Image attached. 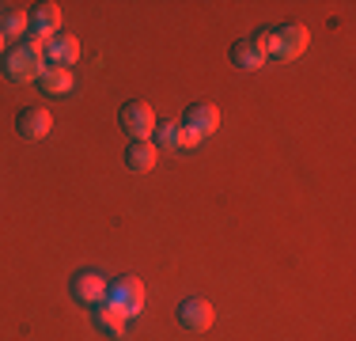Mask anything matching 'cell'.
<instances>
[{"mask_svg": "<svg viewBox=\"0 0 356 341\" xmlns=\"http://www.w3.org/2000/svg\"><path fill=\"white\" fill-rule=\"evenodd\" d=\"M91 326H95L103 338L122 341V338H125V330H129V319H122V315H118L114 307L99 303V307H91Z\"/></svg>", "mask_w": 356, "mask_h": 341, "instance_id": "cell-12", "label": "cell"}, {"mask_svg": "<svg viewBox=\"0 0 356 341\" xmlns=\"http://www.w3.org/2000/svg\"><path fill=\"white\" fill-rule=\"evenodd\" d=\"M156 122H159L156 110H152L144 99H129L122 110H118V125H122V133L129 136V141H152Z\"/></svg>", "mask_w": 356, "mask_h": 341, "instance_id": "cell-4", "label": "cell"}, {"mask_svg": "<svg viewBox=\"0 0 356 341\" xmlns=\"http://www.w3.org/2000/svg\"><path fill=\"white\" fill-rule=\"evenodd\" d=\"M42 57H46L49 68H72L80 61V38L69 31L54 34V38H46V46H42Z\"/></svg>", "mask_w": 356, "mask_h": 341, "instance_id": "cell-7", "label": "cell"}, {"mask_svg": "<svg viewBox=\"0 0 356 341\" xmlns=\"http://www.w3.org/2000/svg\"><path fill=\"white\" fill-rule=\"evenodd\" d=\"M31 34L35 38H54V34H61V8L54 4V0H42V4H35L31 8Z\"/></svg>", "mask_w": 356, "mask_h": 341, "instance_id": "cell-10", "label": "cell"}, {"mask_svg": "<svg viewBox=\"0 0 356 341\" xmlns=\"http://www.w3.org/2000/svg\"><path fill=\"white\" fill-rule=\"evenodd\" d=\"M42 46L46 42L42 38H19L12 42V46L4 49V57H0V68H4V76L12 84H38V76L46 72V57H42Z\"/></svg>", "mask_w": 356, "mask_h": 341, "instance_id": "cell-1", "label": "cell"}, {"mask_svg": "<svg viewBox=\"0 0 356 341\" xmlns=\"http://www.w3.org/2000/svg\"><path fill=\"white\" fill-rule=\"evenodd\" d=\"M213 319H216L213 303L201 300V296H190V300H182L175 307V322L182 330H190V334H205V330L213 326Z\"/></svg>", "mask_w": 356, "mask_h": 341, "instance_id": "cell-5", "label": "cell"}, {"mask_svg": "<svg viewBox=\"0 0 356 341\" xmlns=\"http://www.w3.org/2000/svg\"><path fill=\"white\" fill-rule=\"evenodd\" d=\"M106 307H114L122 319H137V315L144 311V285L140 277H133V273H125V277L110 280L106 285Z\"/></svg>", "mask_w": 356, "mask_h": 341, "instance_id": "cell-3", "label": "cell"}, {"mask_svg": "<svg viewBox=\"0 0 356 341\" xmlns=\"http://www.w3.org/2000/svg\"><path fill=\"white\" fill-rule=\"evenodd\" d=\"M49 129H54V114H49L46 106H23L19 114H15V133L23 136V141H46Z\"/></svg>", "mask_w": 356, "mask_h": 341, "instance_id": "cell-8", "label": "cell"}, {"mask_svg": "<svg viewBox=\"0 0 356 341\" xmlns=\"http://www.w3.org/2000/svg\"><path fill=\"white\" fill-rule=\"evenodd\" d=\"M125 167L133 170V175H144V170H152L156 167V159H159V148L152 141H129L125 144Z\"/></svg>", "mask_w": 356, "mask_h": 341, "instance_id": "cell-13", "label": "cell"}, {"mask_svg": "<svg viewBox=\"0 0 356 341\" xmlns=\"http://www.w3.org/2000/svg\"><path fill=\"white\" fill-rule=\"evenodd\" d=\"M254 38L261 42L266 57H273V61H296V57L311 46V31L303 27V23H277V27L258 31Z\"/></svg>", "mask_w": 356, "mask_h": 341, "instance_id": "cell-2", "label": "cell"}, {"mask_svg": "<svg viewBox=\"0 0 356 341\" xmlns=\"http://www.w3.org/2000/svg\"><path fill=\"white\" fill-rule=\"evenodd\" d=\"M152 144H156L159 152L182 148V125H178V122H156V133H152Z\"/></svg>", "mask_w": 356, "mask_h": 341, "instance_id": "cell-16", "label": "cell"}, {"mask_svg": "<svg viewBox=\"0 0 356 341\" xmlns=\"http://www.w3.org/2000/svg\"><path fill=\"white\" fill-rule=\"evenodd\" d=\"M0 57H4V38H0Z\"/></svg>", "mask_w": 356, "mask_h": 341, "instance_id": "cell-18", "label": "cell"}, {"mask_svg": "<svg viewBox=\"0 0 356 341\" xmlns=\"http://www.w3.org/2000/svg\"><path fill=\"white\" fill-rule=\"evenodd\" d=\"M106 285H110V280H106L99 269H80V273L69 280L72 300L83 303V307H99V303H103V300H106Z\"/></svg>", "mask_w": 356, "mask_h": 341, "instance_id": "cell-6", "label": "cell"}, {"mask_svg": "<svg viewBox=\"0 0 356 341\" xmlns=\"http://www.w3.org/2000/svg\"><path fill=\"white\" fill-rule=\"evenodd\" d=\"M72 84H76L72 68H49V65H46V72L38 76V88L46 91V95H69Z\"/></svg>", "mask_w": 356, "mask_h": 341, "instance_id": "cell-15", "label": "cell"}, {"mask_svg": "<svg viewBox=\"0 0 356 341\" xmlns=\"http://www.w3.org/2000/svg\"><path fill=\"white\" fill-rule=\"evenodd\" d=\"M27 31H31V15L23 12V8H15V4L0 8V38H4V42L15 38V42H19Z\"/></svg>", "mask_w": 356, "mask_h": 341, "instance_id": "cell-14", "label": "cell"}, {"mask_svg": "<svg viewBox=\"0 0 356 341\" xmlns=\"http://www.w3.org/2000/svg\"><path fill=\"white\" fill-rule=\"evenodd\" d=\"M182 125L186 129H193L205 141V136H213L220 129V110H216V102H209V99H197V102H190L186 106V114H182Z\"/></svg>", "mask_w": 356, "mask_h": 341, "instance_id": "cell-9", "label": "cell"}, {"mask_svg": "<svg viewBox=\"0 0 356 341\" xmlns=\"http://www.w3.org/2000/svg\"><path fill=\"white\" fill-rule=\"evenodd\" d=\"M178 125H182V122H178ZM197 144H201V136L193 133V129H186V125H182V148H197Z\"/></svg>", "mask_w": 356, "mask_h": 341, "instance_id": "cell-17", "label": "cell"}, {"mask_svg": "<svg viewBox=\"0 0 356 341\" xmlns=\"http://www.w3.org/2000/svg\"><path fill=\"white\" fill-rule=\"evenodd\" d=\"M227 57H232V65L243 68V72H254V68H261L269 61L266 49H261V42L254 38V34H250V38H235L232 49H227Z\"/></svg>", "mask_w": 356, "mask_h": 341, "instance_id": "cell-11", "label": "cell"}]
</instances>
